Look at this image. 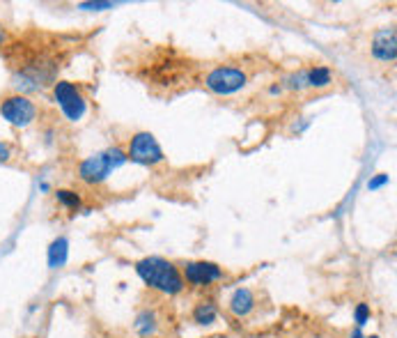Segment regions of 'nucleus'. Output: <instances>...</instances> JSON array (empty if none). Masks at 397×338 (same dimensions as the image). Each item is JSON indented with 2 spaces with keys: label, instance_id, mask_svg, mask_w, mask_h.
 Returning <instances> with one entry per match:
<instances>
[{
  "label": "nucleus",
  "instance_id": "1",
  "mask_svg": "<svg viewBox=\"0 0 397 338\" xmlns=\"http://www.w3.org/2000/svg\"><path fill=\"white\" fill-rule=\"evenodd\" d=\"M136 272L145 286L161 292V295L175 297V295H182L186 288L179 267L175 262L166 260V258H159V255L142 258V260L136 262Z\"/></svg>",
  "mask_w": 397,
  "mask_h": 338
},
{
  "label": "nucleus",
  "instance_id": "2",
  "mask_svg": "<svg viewBox=\"0 0 397 338\" xmlns=\"http://www.w3.org/2000/svg\"><path fill=\"white\" fill-rule=\"evenodd\" d=\"M37 115H39V106L35 104L28 95L14 92L0 99V118L7 124H12V127H19V129L30 127V124L37 120Z\"/></svg>",
  "mask_w": 397,
  "mask_h": 338
},
{
  "label": "nucleus",
  "instance_id": "3",
  "mask_svg": "<svg viewBox=\"0 0 397 338\" xmlns=\"http://www.w3.org/2000/svg\"><path fill=\"white\" fill-rule=\"evenodd\" d=\"M204 85L207 90L219 95V97H230L241 92L243 87L248 85V74L243 72L241 67H232V65H219L214 67L209 74L204 76Z\"/></svg>",
  "mask_w": 397,
  "mask_h": 338
},
{
  "label": "nucleus",
  "instance_id": "4",
  "mask_svg": "<svg viewBox=\"0 0 397 338\" xmlns=\"http://www.w3.org/2000/svg\"><path fill=\"white\" fill-rule=\"evenodd\" d=\"M53 99L60 106L62 115L69 122H80L87 113V99L74 83L69 81H56L53 83Z\"/></svg>",
  "mask_w": 397,
  "mask_h": 338
},
{
  "label": "nucleus",
  "instance_id": "5",
  "mask_svg": "<svg viewBox=\"0 0 397 338\" xmlns=\"http://www.w3.org/2000/svg\"><path fill=\"white\" fill-rule=\"evenodd\" d=\"M126 159L133 164H142V166H157L166 159L164 150H161L159 140L154 138V133L149 131H138L136 136L129 140V147H126Z\"/></svg>",
  "mask_w": 397,
  "mask_h": 338
},
{
  "label": "nucleus",
  "instance_id": "6",
  "mask_svg": "<svg viewBox=\"0 0 397 338\" xmlns=\"http://www.w3.org/2000/svg\"><path fill=\"white\" fill-rule=\"evenodd\" d=\"M184 283L193 288H209L214 283L223 281V267H219L216 262L209 260H193V262H186L184 265Z\"/></svg>",
  "mask_w": 397,
  "mask_h": 338
},
{
  "label": "nucleus",
  "instance_id": "7",
  "mask_svg": "<svg viewBox=\"0 0 397 338\" xmlns=\"http://www.w3.org/2000/svg\"><path fill=\"white\" fill-rule=\"evenodd\" d=\"M113 171L115 168H113L111 159H108L106 150H104V152H97V155L87 157L78 164V180L87 186H97V184L106 182Z\"/></svg>",
  "mask_w": 397,
  "mask_h": 338
},
{
  "label": "nucleus",
  "instance_id": "8",
  "mask_svg": "<svg viewBox=\"0 0 397 338\" xmlns=\"http://www.w3.org/2000/svg\"><path fill=\"white\" fill-rule=\"evenodd\" d=\"M369 53L377 62H384V65H393L397 58V35H395V25H386V28H379L372 35V42H369Z\"/></svg>",
  "mask_w": 397,
  "mask_h": 338
},
{
  "label": "nucleus",
  "instance_id": "9",
  "mask_svg": "<svg viewBox=\"0 0 397 338\" xmlns=\"http://www.w3.org/2000/svg\"><path fill=\"white\" fill-rule=\"evenodd\" d=\"M255 306H257V299H255V292L250 288L234 290L228 301V310L234 318H248L252 310H255Z\"/></svg>",
  "mask_w": 397,
  "mask_h": 338
},
{
  "label": "nucleus",
  "instance_id": "10",
  "mask_svg": "<svg viewBox=\"0 0 397 338\" xmlns=\"http://www.w3.org/2000/svg\"><path fill=\"white\" fill-rule=\"evenodd\" d=\"M333 83V72L326 65H312L305 69V85L312 90H324Z\"/></svg>",
  "mask_w": 397,
  "mask_h": 338
},
{
  "label": "nucleus",
  "instance_id": "11",
  "mask_svg": "<svg viewBox=\"0 0 397 338\" xmlns=\"http://www.w3.org/2000/svg\"><path fill=\"white\" fill-rule=\"evenodd\" d=\"M191 318H193L195 325L209 327V325L216 322V320H219V306H216L214 299H202V301H197V304H195Z\"/></svg>",
  "mask_w": 397,
  "mask_h": 338
},
{
  "label": "nucleus",
  "instance_id": "12",
  "mask_svg": "<svg viewBox=\"0 0 397 338\" xmlns=\"http://www.w3.org/2000/svg\"><path fill=\"white\" fill-rule=\"evenodd\" d=\"M133 329H136V334L140 338H149V336H154L157 334V329H159V315H157V310H152V308H142L140 313L136 315V322H133Z\"/></svg>",
  "mask_w": 397,
  "mask_h": 338
},
{
  "label": "nucleus",
  "instance_id": "13",
  "mask_svg": "<svg viewBox=\"0 0 397 338\" xmlns=\"http://www.w3.org/2000/svg\"><path fill=\"white\" fill-rule=\"evenodd\" d=\"M69 255V239L67 237H58L53 239V244L49 246V267L51 270H58L67 262Z\"/></svg>",
  "mask_w": 397,
  "mask_h": 338
},
{
  "label": "nucleus",
  "instance_id": "14",
  "mask_svg": "<svg viewBox=\"0 0 397 338\" xmlns=\"http://www.w3.org/2000/svg\"><path fill=\"white\" fill-rule=\"evenodd\" d=\"M56 200L65 210H71V212H78L80 205H83V198H80V193L71 191V189H58L56 191Z\"/></svg>",
  "mask_w": 397,
  "mask_h": 338
},
{
  "label": "nucleus",
  "instance_id": "15",
  "mask_svg": "<svg viewBox=\"0 0 397 338\" xmlns=\"http://www.w3.org/2000/svg\"><path fill=\"white\" fill-rule=\"evenodd\" d=\"M106 155H108V159H111L113 168H120V166H124L126 162H129V159H126V150L117 147V145L115 147H108Z\"/></svg>",
  "mask_w": 397,
  "mask_h": 338
},
{
  "label": "nucleus",
  "instance_id": "16",
  "mask_svg": "<svg viewBox=\"0 0 397 338\" xmlns=\"http://www.w3.org/2000/svg\"><path fill=\"white\" fill-rule=\"evenodd\" d=\"M369 315H372V310H369V306H367V304H358V306L354 308V320H356L358 329L363 327V325H367Z\"/></svg>",
  "mask_w": 397,
  "mask_h": 338
},
{
  "label": "nucleus",
  "instance_id": "17",
  "mask_svg": "<svg viewBox=\"0 0 397 338\" xmlns=\"http://www.w3.org/2000/svg\"><path fill=\"white\" fill-rule=\"evenodd\" d=\"M115 3H80L78 10L83 12H104V10H113Z\"/></svg>",
  "mask_w": 397,
  "mask_h": 338
},
{
  "label": "nucleus",
  "instance_id": "18",
  "mask_svg": "<svg viewBox=\"0 0 397 338\" xmlns=\"http://www.w3.org/2000/svg\"><path fill=\"white\" fill-rule=\"evenodd\" d=\"M384 184H388V175H377V177H372V180L367 182V189L369 191H377V189H381Z\"/></svg>",
  "mask_w": 397,
  "mask_h": 338
},
{
  "label": "nucleus",
  "instance_id": "19",
  "mask_svg": "<svg viewBox=\"0 0 397 338\" xmlns=\"http://www.w3.org/2000/svg\"><path fill=\"white\" fill-rule=\"evenodd\" d=\"M10 159H12V147L7 145V143H3V140H0V164L10 162Z\"/></svg>",
  "mask_w": 397,
  "mask_h": 338
},
{
  "label": "nucleus",
  "instance_id": "20",
  "mask_svg": "<svg viewBox=\"0 0 397 338\" xmlns=\"http://www.w3.org/2000/svg\"><path fill=\"white\" fill-rule=\"evenodd\" d=\"M7 42H10V32H7V28H5V25L0 23V49H3Z\"/></svg>",
  "mask_w": 397,
  "mask_h": 338
},
{
  "label": "nucleus",
  "instance_id": "21",
  "mask_svg": "<svg viewBox=\"0 0 397 338\" xmlns=\"http://www.w3.org/2000/svg\"><path fill=\"white\" fill-rule=\"evenodd\" d=\"M351 338H365V336L360 334V329H356V332H354V336H351Z\"/></svg>",
  "mask_w": 397,
  "mask_h": 338
}]
</instances>
